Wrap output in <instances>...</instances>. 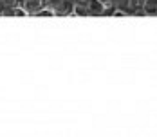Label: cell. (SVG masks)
<instances>
[{"mask_svg":"<svg viewBox=\"0 0 157 137\" xmlns=\"http://www.w3.org/2000/svg\"><path fill=\"white\" fill-rule=\"evenodd\" d=\"M72 11H74V0H60L52 9L54 16H72Z\"/></svg>","mask_w":157,"mask_h":137,"instance_id":"cell-1","label":"cell"},{"mask_svg":"<svg viewBox=\"0 0 157 137\" xmlns=\"http://www.w3.org/2000/svg\"><path fill=\"white\" fill-rule=\"evenodd\" d=\"M20 7L25 11L27 16H34L44 7V0H20Z\"/></svg>","mask_w":157,"mask_h":137,"instance_id":"cell-2","label":"cell"},{"mask_svg":"<svg viewBox=\"0 0 157 137\" xmlns=\"http://www.w3.org/2000/svg\"><path fill=\"white\" fill-rule=\"evenodd\" d=\"M85 9H87V16H103L105 6L99 0H87Z\"/></svg>","mask_w":157,"mask_h":137,"instance_id":"cell-3","label":"cell"},{"mask_svg":"<svg viewBox=\"0 0 157 137\" xmlns=\"http://www.w3.org/2000/svg\"><path fill=\"white\" fill-rule=\"evenodd\" d=\"M157 15V0H144L141 7V16H154Z\"/></svg>","mask_w":157,"mask_h":137,"instance_id":"cell-4","label":"cell"},{"mask_svg":"<svg viewBox=\"0 0 157 137\" xmlns=\"http://www.w3.org/2000/svg\"><path fill=\"white\" fill-rule=\"evenodd\" d=\"M143 4H144V0H128V11H130V15H134V16L141 15Z\"/></svg>","mask_w":157,"mask_h":137,"instance_id":"cell-5","label":"cell"},{"mask_svg":"<svg viewBox=\"0 0 157 137\" xmlns=\"http://www.w3.org/2000/svg\"><path fill=\"white\" fill-rule=\"evenodd\" d=\"M18 6H20V0H0V7L4 9H13Z\"/></svg>","mask_w":157,"mask_h":137,"instance_id":"cell-6","label":"cell"},{"mask_svg":"<svg viewBox=\"0 0 157 137\" xmlns=\"http://www.w3.org/2000/svg\"><path fill=\"white\" fill-rule=\"evenodd\" d=\"M34 16H54V15H52V11H51L49 7H45V6H44V7H42V9H40V11H38Z\"/></svg>","mask_w":157,"mask_h":137,"instance_id":"cell-7","label":"cell"},{"mask_svg":"<svg viewBox=\"0 0 157 137\" xmlns=\"http://www.w3.org/2000/svg\"><path fill=\"white\" fill-rule=\"evenodd\" d=\"M99 2H101L103 6H110V2H112V0H99Z\"/></svg>","mask_w":157,"mask_h":137,"instance_id":"cell-8","label":"cell"}]
</instances>
